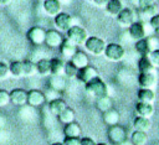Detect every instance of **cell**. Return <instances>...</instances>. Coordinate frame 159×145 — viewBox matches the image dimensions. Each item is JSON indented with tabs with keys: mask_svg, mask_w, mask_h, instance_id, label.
I'll use <instances>...</instances> for the list:
<instances>
[{
	"mask_svg": "<svg viewBox=\"0 0 159 145\" xmlns=\"http://www.w3.org/2000/svg\"><path fill=\"white\" fill-rule=\"evenodd\" d=\"M84 92L88 97H92L94 99H97L99 97H103V95H109L107 83L99 77L94 78L93 81H91L88 83H86L84 84Z\"/></svg>",
	"mask_w": 159,
	"mask_h": 145,
	"instance_id": "cell-1",
	"label": "cell"
},
{
	"mask_svg": "<svg viewBox=\"0 0 159 145\" xmlns=\"http://www.w3.org/2000/svg\"><path fill=\"white\" fill-rule=\"evenodd\" d=\"M128 30H129L130 37H132L133 40H135V41L142 40V38H144V37H148V36H150L152 32H154L153 29L150 27L149 22L140 21V20L134 21V22L128 27Z\"/></svg>",
	"mask_w": 159,
	"mask_h": 145,
	"instance_id": "cell-2",
	"label": "cell"
},
{
	"mask_svg": "<svg viewBox=\"0 0 159 145\" xmlns=\"http://www.w3.org/2000/svg\"><path fill=\"white\" fill-rule=\"evenodd\" d=\"M84 48L87 50V52H89L93 56H102L104 55V50H106V41L98 36H88L87 41L84 42Z\"/></svg>",
	"mask_w": 159,
	"mask_h": 145,
	"instance_id": "cell-3",
	"label": "cell"
},
{
	"mask_svg": "<svg viewBox=\"0 0 159 145\" xmlns=\"http://www.w3.org/2000/svg\"><path fill=\"white\" fill-rule=\"evenodd\" d=\"M66 38L72 41L76 46H83L84 42L88 38V33L84 27L80 25H73L67 32H66Z\"/></svg>",
	"mask_w": 159,
	"mask_h": 145,
	"instance_id": "cell-4",
	"label": "cell"
},
{
	"mask_svg": "<svg viewBox=\"0 0 159 145\" xmlns=\"http://www.w3.org/2000/svg\"><path fill=\"white\" fill-rule=\"evenodd\" d=\"M134 47H135V51L140 56H148L153 50L159 48L157 38L155 37H152V36H148V37H144L142 40L135 41Z\"/></svg>",
	"mask_w": 159,
	"mask_h": 145,
	"instance_id": "cell-5",
	"label": "cell"
},
{
	"mask_svg": "<svg viewBox=\"0 0 159 145\" xmlns=\"http://www.w3.org/2000/svg\"><path fill=\"white\" fill-rule=\"evenodd\" d=\"M125 56V50L122 45L116 43V42H111L107 43L106 50H104V57L111 61V62H119L124 58Z\"/></svg>",
	"mask_w": 159,
	"mask_h": 145,
	"instance_id": "cell-6",
	"label": "cell"
},
{
	"mask_svg": "<svg viewBox=\"0 0 159 145\" xmlns=\"http://www.w3.org/2000/svg\"><path fill=\"white\" fill-rule=\"evenodd\" d=\"M138 84L142 88H150L154 89L158 84V74L157 71H152V72H139L138 74Z\"/></svg>",
	"mask_w": 159,
	"mask_h": 145,
	"instance_id": "cell-7",
	"label": "cell"
},
{
	"mask_svg": "<svg viewBox=\"0 0 159 145\" xmlns=\"http://www.w3.org/2000/svg\"><path fill=\"white\" fill-rule=\"evenodd\" d=\"M53 22H55V26L57 27V30L61 31V32H67L75 25L73 24V17L70 14L62 12V11L53 17Z\"/></svg>",
	"mask_w": 159,
	"mask_h": 145,
	"instance_id": "cell-8",
	"label": "cell"
},
{
	"mask_svg": "<svg viewBox=\"0 0 159 145\" xmlns=\"http://www.w3.org/2000/svg\"><path fill=\"white\" fill-rule=\"evenodd\" d=\"M107 135H108V139L111 140V143H113L116 145L120 144L122 141H124L127 139V131L119 124H116V125L109 126V129L107 131Z\"/></svg>",
	"mask_w": 159,
	"mask_h": 145,
	"instance_id": "cell-9",
	"label": "cell"
},
{
	"mask_svg": "<svg viewBox=\"0 0 159 145\" xmlns=\"http://www.w3.org/2000/svg\"><path fill=\"white\" fill-rule=\"evenodd\" d=\"M45 36H46V31L40 26L31 27L26 33L27 40L35 46H40V45L45 43Z\"/></svg>",
	"mask_w": 159,
	"mask_h": 145,
	"instance_id": "cell-10",
	"label": "cell"
},
{
	"mask_svg": "<svg viewBox=\"0 0 159 145\" xmlns=\"http://www.w3.org/2000/svg\"><path fill=\"white\" fill-rule=\"evenodd\" d=\"M63 36L61 35V31L58 30H47L46 31V36H45V43L46 46L51 47V48H60V46L62 45L63 42Z\"/></svg>",
	"mask_w": 159,
	"mask_h": 145,
	"instance_id": "cell-11",
	"label": "cell"
},
{
	"mask_svg": "<svg viewBox=\"0 0 159 145\" xmlns=\"http://www.w3.org/2000/svg\"><path fill=\"white\" fill-rule=\"evenodd\" d=\"M117 22L119 24V26L122 27H129L134 21H135V14L130 7H124L117 16Z\"/></svg>",
	"mask_w": 159,
	"mask_h": 145,
	"instance_id": "cell-12",
	"label": "cell"
},
{
	"mask_svg": "<svg viewBox=\"0 0 159 145\" xmlns=\"http://www.w3.org/2000/svg\"><path fill=\"white\" fill-rule=\"evenodd\" d=\"M97 77H99V76H98V71H97L94 67L89 66V64L86 66V67H83V68H80V69H78V73H77V76H76V78H77L80 82H82L83 84H86V83L93 81V79L97 78Z\"/></svg>",
	"mask_w": 159,
	"mask_h": 145,
	"instance_id": "cell-13",
	"label": "cell"
},
{
	"mask_svg": "<svg viewBox=\"0 0 159 145\" xmlns=\"http://www.w3.org/2000/svg\"><path fill=\"white\" fill-rule=\"evenodd\" d=\"M78 51V46H76L72 41H70L68 38H65L63 40V42H62V45L60 46V53H61V56L65 58V59H67V61H70L73 56H75V53Z\"/></svg>",
	"mask_w": 159,
	"mask_h": 145,
	"instance_id": "cell-14",
	"label": "cell"
},
{
	"mask_svg": "<svg viewBox=\"0 0 159 145\" xmlns=\"http://www.w3.org/2000/svg\"><path fill=\"white\" fill-rule=\"evenodd\" d=\"M45 93L39 89H31L27 92V104L31 107H40L45 103Z\"/></svg>",
	"mask_w": 159,
	"mask_h": 145,
	"instance_id": "cell-15",
	"label": "cell"
},
{
	"mask_svg": "<svg viewBox=\"0 0 159 145\" xmlns=\"http://www.w3.org/2000/svg\"><path fill=\"white\" fill-rule=\"evenodd\" d=\"M42 7L48 16L55 17L62 11V2L60 0H43Z\"/></svg>",
	"mask_w": 159,
	"mask_h": 145,
	"instance_id": "cell-16",
	"label": "cell"
},
{
	"mask_svg": "<svg viewBox=\"0 0 159 145\" xmlns=\"http://www.w3.org/2000/svg\"><path fill=\"white\" fill-rule=\"evenodd\" d=\"M10 102L15 105H25L27 103V92L21 88H15L10 92Z\"/></svg>",
	"mask_w": 159,
	"mask_h": 145,
	"instance_id": "cell-17",
	"label": "cell"
},
{
	"mask_svg": "<svg viewBox=\"0 0 159 145\" xmlns=\"http://www.w3.org/2000/svg\"><path fill=\"white\" fill-rule=\"evenodd\" d=\"M135 113L139 116H145L150 118L154 114V107L152 103H143V102H137L135 104Z\"/></svg>",
	"mask_w": 159,
	"mask_h": 145,
	"instance_id": "cell-18",
	"label": "cell"
},
{
	"mask_svg": "<svg viewBox=\"0 0 159 145\" xmlns=\"http://www.w3.org/2000/svg\"><path fill=\"white\" fill-rule=\"evenodd\" d=\"M66 108H67V103L61 98H56V99L48 102V109H50L51 114H53L56 116H58Z\"/></svg>",
	"mask_w": 159,
	"mask_h": 145,
	"instance_id": "cell-19",
	"label": "cell"
},
{
	"mask_svg": "<svg viewBox=\"0 0 159 145\" xmlns=\"http://www.w3.org/2000/svg\"><path fill=\"white\" fill-rule=\"evenodd\" d=\"M137 98H138V102L153 104V102L155 100V92L154 89H150V88H140L137 92Z\"/></svg>",
	"mask_w": 159,
	"mask_h": 145,
	"instance_id": "cell-20",
	"label": "cell"
},
{
	"mask_svg": "<svg viewBox=\"0 0 159 145\" xmlns=\"http://www.w3.org/2000/svg\"><path fill=\"white\" fill-rule=\"evenodd\" d=\"M63 134H65V138H80L82 134V129L78 123L72 121V123L65 125Z\"/></svg>",
	"mask_w": 159,
	"mask_h": 145,
	"instance_id": "cell-21",
	"label": "cell"
},
{
	"mask_svg": "<svg viewBox=\"0 0 159 145\" xmlns=\"http://www.w3.org/2000/svg\"><path fill=\"white\" fill-rule=\"evenodd\" d=\"M133 126L134 130H139V131H148L152 128V120L150 118H145V116H135V119L133 120Z\"/></svg>",
	"mask_w": 159,
	"mask_h": 145,
	"instance_id": "cell-22",
	"label": "cell"
},
{
	"mask_svg": "<svg viewBox=\"0 0 159 145\" xmlns=\"http://www.w3.org/2000/svg\"><path fill=\"white\" fill-rule=\"evenodd\" d=\"M71 61H72V63H73L78 69H80V68H83V67H86V66L89 64V59H88L87 53L83 52V51H81V50H78V51L75 53V56L71 58Z\"/></svg>",
	"mask_w": 159,
	"mask_h": 145,
	"instance_id": "cell-23",
	"label": "cell"
},
{
	"mask_svg": "<svg viewBox=\"0 0 159 145\" xmlns=\"http://www.w3.org/2000/svg\"><path fill=\"white\" fill-rule=\"evenodd\" d=\"M48 84H50V88H52V89H55L57 92H62L66 88V78L63 76L51 74Z\"/></svg>",
	"mask_w": 159,
	"mask_h": 145,
	"instance_id": "cell-24",
	"label": "cell"
},
{
	"mask_svg": "<svg viewBox=\"0 0 159 145\" xmlns=\"http://www.w3.org/2000/svg\"><path fill=\"white\" fill-rule=\"evenodd\" d=\"M104 9H106V11H107L108 15L116 17L124 9V5H123V1L122 0H109Z\"/></svg>",
	"mask_w": 159,
	"mask_h": 145,
	"instance_id": "cell-25",
	"label": "cell"
},
{
	"mask_svg": "<svg viewBox=\"0 0 159 145\" xmlns=\"http://www.w3.org/2000/svg\"><path fill=\"white\" fill-rule=\"evenodd\" d=\"M119 118H120L119 112L116 110L114 108H112V109H109V110H107V112L103 113V121L108 126H112V125L118 124L119 123Z\"/></svg>",
	"mask_w": 159,
	"mask_h": 145,
	"instance_id": "cell-26",
	"label": "cell"
},
{
	"mask_svg": "<svg viewBox=\"0 0 159 145\" xmlns=\"http://www.w3.org/2000/svg\"><path fill=\"white\" fill-rule=\"evenodd\" d=\"M36 67H37V73L40 76H43V77L51 76V59H48V58H41L36 63Z\"/></svg>",
	"mask_w": 159,
	"mask_h": 145,
	"instance_id": "cell-27",
	"label": "cell"
},
{
	"mask_svg": "<svg viewBox=\"0 0 159 145\" xmlns=\"http://www.w3.org/2000/svg\"><path fill=\"white\" fill-rule=\"evenodd\" d=\"M65 59L63 58H52L51 59V74L65 76Z\"/></svg>",
	"mask_w": 159,
	"mask_h": 145,
	"instance_id": "cell-28",
	"label": "cell"
},
{
	"mask_svg": "<svg viewBox=\"0 0 159 145\" xmlns=\"http://www.w3.org/2000/svg\"><path fill=\"white\" fill-rule=\"evenodd\" d=\"M96 107L99 112L104 113L113 108V102L109 95H103V97H99L96 99Z\"/></svg>",
	"mask_w": 159,
	"mask_h": 145,
	"instance_id": "cell-29",
	"label": "cell"
},
{
	"mask_svg": "<svg viewBox=\"0 0 159 145\" xmlns=\"http://www.w3.org/2000/svg\"><path fill=\"white\" fill-rule=\"evenodd\" d=\"M155 14H158L155 5H153V6H150V7H145V9H138V15H139V20H140V21L149 22V20H150Z\"/></svg>",
	"mask_w": 159,
	"mask_h": 145,
	"instance_id": "cell-30",
	"label": "cell"
},
{
	"mask_svg": "<svg viewBox=\"0 0 159 145\" xmlns=\"http://www.w3.org/2000/svg\"><path fill=\"white\" fill-rule=\"evenodd\" d=\"M130 140L134 145H147L148 143V134L145 131H139V130H134L132 133Z\"/></svg>",
	"mask_w": 159,
	"mask_h": 145,
	"instance_id": "cell-31",
	"label": "cell"
},
{
	"mask_svg": "<svg viewBox=\"0 0 159 145\" xmlns=\"http://www.w3.org/2000/svg\"><path fill=\"white\" fill-rule=\"evenodd\" d=\"M75 119H76V113H75V110L72 108H68V107L58 115V120L65 125L75 121Z\"/></svg>",
	"mask_w": 159,
	"mask_h": 145,
	"instance_id": "cell-32",
	"label": "cell"
},
{
	"mask_svg": "<svg viewBox=\"0 0 159 145\" xmlns=\"http://www.w3.org/2000/svg\"><path fill=\"white\" fill-rule=\"evenodd\" d=\"M138 71L139 72H152V71H157V68L152 64L148 56H140V58L138 61Z\"/></svg>",
	"mask_w": 159,
	"mask_h": 145,
	"instance_id": "cell-33",
	"label": "cell"
},
{
	"mask_svg": "<svg viewBox=\"0 0 159 145\" xmlns=\"http://www.w3.org/2000/svg\"><path fill=\"white\" fill-rule=\"evenodd\" d=\"M9 68H10V74L16 77V78H20L24 76V63L22 61H14L9 64Z\"/></svg>",
	"mask_w": 159,
	"mask_h": 145,
	"instance_id": "cell-34",
	"label": "cell"
},
{
	"mask_svg": "<svg viewBox=\"0 0 159 145\" xmlns=\"http://www.w3.org/2000/svg\"><path fill=\"white\" fill-rule=\"evenodd\" d=\"M24 63V76L26 77H31L34 74L37 73V67H36V63H34L32 61H22Z\"/></svg>",
	"mask_w": 159,
	"mask_h": 145,
	"instance_id": "cell-35",
	"label": "cell"
},
{
	"mask_svg": "<svg viewBox=\"0 0 159 145\" xmlns=\"http://www.w3.org/2000/svg\"><path fill=\"white\" fill-rule=\"evenodd\" d=\"M78 73V68L72 63V61H66L65 63V77L67 78H75Z\"/></svg>",
	"mask_w": 159,
	"mask_h": 145,
	"instance_id": "cell-36",
	"label": "cell"
},
{
	"mask_svg": "<svg viewBox=\"0 0 159 145\" xmlns=\"http://www.w3.org/2000/svg\"><path fill=\"white\" fill-rule=\"evenodd\" d=\"M148 58H149V61L152 62V64H153L155 68H158V67H159V48L153 50V51L148 55Z\"/></svg>",
	"mask_w": 159,
	"mask_h": 145,
	"instance_id": "cell-37",
	"label": "cell"
},
{
	"mask_svg": "<svg viewBox=\"0 0 159 145\" xmlns=\"http://www.w3.org/2000/svg\"><path fill=\"white\" fill-rule=\"evenodd\" d=\"M10 103V92L5 89H0V107H5Z\"/></svg>",
	"mask_w": 159,
	"mask_h": 145,
	"instance_id": "cell-38",
	"label": "cell"
},
{
	"mask_svg": "<svg viewBox=\"0 0 159 145\" xmlns=\"http://www.w3.org/2000/svg\"><path fill=\"white\" fill-rule=\"evenodd\" d=\"M149 25L153 29L154 33L159 35V14H155L150 20H149Z\"/></svg>",
	"mask_w": 159,
	"mask_h": 145,
	"instance_id": "cell-39",
	"label": "cell"
},
{
	"mask_svg": "<svg viewBox=\"0 0 159 145\" xmlns=\"http://www.w3.org/2000/svg\"><path fill=\"white\" fill-rule=\"evenodd\" d=\"M10 74V68L5 62H0V79H5L7 78V76Z\"/></svg>",
	"mask_w": 159,
	"mask_h": 145,
	"instance_id": "cell-40",
	"label": "cell"
},
{
	"mask_svg": "<svg viewBox=\"0 0 159 145\" xmlns=\"http://www.w3.org/2000/svg\"><path fill=\"white\" fill-rule=\"evenodd\" d=\"M155 5V0H139L137 4L138 9H145V7H150Z\"/></svg>",
	"mask_w": 159,
	"mask_h": 145,
	"instance_id": "cell-41",
	"label": "cell"
},
{
	"mask_svg": "<svg viewBox=\"0 0 159 145\" xmlns=\"http://www.w3.org/2000/svg\"><path fill=\"white\" fill-rule=\"evenodd\" d=\"M62 143L63 145H81V139L80 138H65Z\"/></svg>",
	"mask_w": 159,
	"mask_h": 145,
	"instance_id": "cell-42",
	"label": "cell"
},
{
	"mask_svg": "<svg viewBox=\"0 0 159 145\" xmlns=\"http://www.w3.org/2000/svg\"><path fill=\"white\" fill-rule=\"evenodd\" d=\"M81 145H97V144L92 138L86 136V138H81Z\"/></svg>",
	"mask_w": 159,
	"mask_h": 145,
	"instance_id": "cell-43",
	"label": "cell"
},
{
	"mask_svg": "<svg viewBox=\"0 0 159 145\" xmlns=\"http://www.w3.org/2000/svg\"><path fill=\"white\" fill-rule=\"evenodd\" d=\"M92 1H93L94 5L98 6V7H106V5L108 4L109 0H92Z\"/></svg>",
	"mask_w": 159,
	"mask_h": 145,
	"instance_id": "cell-44",
	"label": "cell"
},
{
	"mask_svg": "<svg viewBox=\"0 0 159 145\" xmlns=\"http://www.w3.org/2000/svg\"><path fill=\"white\" fill-rule=\"evenodd\" d=\"M118 145H134L133 143H132V140H128V139H125L124 141H122L120 144H118Z\"/></svg>",
	"mask_w": 159,
	"mask_h": 145,
	"instance_id": "cell-45",
	"label": "cell"
},
{
	"mask_svg": "<svg viewBox=\"0 0 159 145\" xmlns=\"http://www.w3.org/2000/svg\"><path fill=\"white\" fill-rule=\"evenodd\" d=\"M5 121H6V120H5V118H4L2 115H0V128H2V126H4Z\"/></svg>",
	"mask_w": 159,
	"mask_h": 145,
	"instance_id": "cell-46",
	"label": "cell"
},
{
	"mask_svg": "<svg viewBox=\"0 0 159 145\" xmlns=\"http://www.w3.org/2000/svg\"><path fill=\"white\" fill-rule=\"evenodd\" d=\"M10 2H11V0H0V5H4V6L9 5Z\"/></svg>",
	"mask_w": 159,
	"mask_h": 145,
	"instance_id": "cell-47",
	"label": "cell"
},
{
	"mask_svg": "<svg viewBox=\"0 0 159 145\" xmlns=\"http://www.w3.org/2000/svg\"><path fill=\"white\" fill-rule=\"evenodd\" d=\"M51 145H63V143H60V141H56V143H52Z\"/></svg>",
	"mask_w": 159,
	"mask_h": 145,
	"instance_id": "cell-48",
	"label": "cell"
},
{
	"mask_svg": "<svg viewBox=\"0 0 159 145\" xmlns=\"http://www.w3.org/2000/svg\"><path fill=\"white\" fill-rule=\"evenodd\" d=\"M138 1H139V0H130V2H133L134 5H137V4H138Z\"/></svg>",
	"mask_w": 159,
	"mask_h": 145,
	"instance_id": "cell-49",
	"label": "cell"
},
{
	"mask_svg": "<svg viewBox=\"0 0 159 145\" xmlns=\"http://www.w3.org/2000/svg\"><path fill=\"white\" fill-rule=\"evenodd\" d=\"M97 145H108V144H107V143H98Z\"/></svg>",
	"mask_w": 159,
	"mask_h": 145,
	"instance_id": "cell-50",
	"label": "cell"
}]
</instances>
